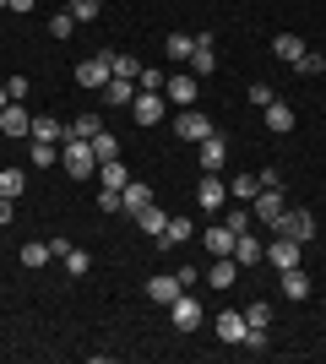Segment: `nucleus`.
<instances>
[{
    "label": "nucleus",
    "instance_id": "nucleus-1",
    "mask_svg": "<svg viewBox=\"0 0 326 364\" xmlns=\"http://www.w3.org/2000/svg\"><path fill=\"white\" fill-rule=\"evenodd\" d=\"M60 164L77 174V180H93L98 174V158H93V141H82V136H65V152H60Z\"/></svg>",
    "mask_w": 326,
    "mask_h": 364
},
{
    "label": "nucleus",
    "instance_id": "nucleus-2",
    "mask_svg": "<svg viewBox=\"0 0 326 364\" xmlns=\"http://www.w3.org/2000/svg\"><path fill=\"white\" fill-rule=\"evenodd\" d=\"M109 76H114V49H98L93 60L77 65V87H104Z\"/></svg>",
    "mask_w": 326,
    "mask_h": 364
},
{
    "label": "nucleus",
    "instance_id": "nucleus-3",
    "mask_svg": "<svg viewBox=\"0 0 326 364\" xmlns=\"http://www.w3.org/2000/svg\"><path fill=\"white\" fill-rule=\"evenodd\" d=\"M272 228H278V234H288V240H299V245H305V240H315V218L305 213V207H294V213L283 207V218H278Z\"/></svg>",
    "mask_w": 326,
    "mask_h": 364
},
{
    "label": "nucleus",
    "instance_id": "nucleus-4",
    "mask_svg": "<svg viewBox=\"0 0 326 364\" xmlns=\"http://www.w3.org/2000/svg\"><path fill=\"white\" fill-rule=\"evenodd\" d=\"M174 136H185V141H207V136H212V120H207L202 109L190 104V109H180V120H174Z\"/></svg>",
    "mask_w": 326,
    "mask_h": 364
},
{
    "label": "nucleus",
    "instance_id": "nucleus-5",
    "mask_svg": "<svg viewBox=\"0 0 326 364\" xmlns=\"http://www.w3.org/2000/svg\"><path fill=\"white\" fill-rule=\"evenodd\" d=\"M98 92H104V104L109 109H131V104H136V82H131V76H109V82H104V87H98Z\"/></svg>",
    "mask_w": 326,
    "mask_h": 364
},
{
    "label": "nucleus",
    "instance_id": "nucleus-6",
    "mask_svg": "<svg viewBox=\"0 0 326 364\" xmlns=\"http://www.w3.org/2000/svg\"><path fill=\"white\" fill-rule=\"evenodd\" d=\"M283 207H288V201H283V185H261V196L250 201V213L261 218V223H278Z\"/></svg>",
    "mask_w": 326,
    "mask_h": 364
},
{
    "label": "nucleus",
    "instance_id": "nucleus-7",
    "mask_svg": "<svg viewBox=\"0 0 326 364\" xmlns=\"http://www.w3.org/2000/svg\"><path fill=\"white\" fill-rule=\"evenodd\" d=\"M196 201H202V213H217V207L229 201V180H223V174H202V185H196Z\"/></svg>",
    "mask_w": 326,
    "mask_h": 364
},
{
    "label": "nucleus",
    "instance_id": "nucleus-8",
    "mask_svg": "<svg viewBox=\"0 0 326 364\" xmlns=\"http://www.w3.org/2000/svg\"><path fill=\"white\" fill-rule=\"evenodd\" d=\"M266 261H272L278 272H294V267H299V240H288V234H278V240L266 245Z\"/></svg>",
    "mask_w": 326,
    "mask_h": 364
},
{
    "label": "nucleus",
    "instance_id": "nucleus-9",
    "mask_svg": "<svg viewBox=\"0 0 326 364\" xmlns=\"http://www.w3.org/2000/svg\"><path fill=\"white\" fill-rule=\"evenodd\" d=\"M196 147H202V174H223V164H229V141L212 131V136L196 141Z\"/></svg>",
    "mask_w": 326,
    "mask_h": 364
},
{
    "label": "nucleus",
    "instance_id": "nucleus-10",
    "mask_svg": "<svg viewBox=\"0 0 326 364\" xmlns=\"http://www.w3.org/2000/svg\"><path fill=\"white\" fill-rule=\"evenodd\" d=\"M141 207H153V185L131 180V185H125V191H120V213H125V218H136Z\"/></svg>",
    "mask_w": 326,
    "mask_h": 364
},
{
    "label": "nucleus",
    "instance_id": "nucleus-11",
    "mask_svg": "<svg viewBox=\"0 0 326 364\" xmlns=\"http://www.w3.org/2000/svg\"><path fill=\"white\" fill-rule=\"evenodd\" d=\"M131 114H136V125H158L163 120V92H136Z\"/></svg>",
    "mask_w": 326,
    "mask_h": 364
},
{
    "label": "nucleus",
    "instance_id": "nucleus-12",
    "mask_svg": "<svg viewBox=\"0 0 326 364\" xmlns=\"http://www.w3.org/2000/svg\"><path fill=\"white\" fill-rule=\"evenodd\" d=\"M190 71H196V76H212V71H217V49H212V33H202V38H196V49H190Z\"/></svg>",
    "mask_w": 326,
    "mask_h": 364
},
{
    "label": "nucleus",
    "instance_id": "nucleus-13",
    "mask_svg": "<svg viewBox=\"0 0 326 364\" xmlns=\"http://www.w3.org/2000/svg\"><path fill=\"white\" fill-rule=\"evenodd\" d=\"M180 294H185V289H180V277H174V272H158V277H147V299H158V304H174Z\"/></svg>",
    "mask_w": 326,
    "mask_h": 364
},
{
    "label": "nucleus",
    "instance_id": "nucleus-14",
    "mask_svg": "<svg viewBox=\"0 0 326 364\" xmlns=\"http://www.w3.org/2000/svg\"><path fill=\"white\" fill-rule=\"evenodd\" d=\"M174 326H180V332H196V326H202V299L180 294V299H174Z\"/></svg>",
    "mask_w": 326,
    "mask_h": 364
},
{
    "label": "nucleus",
    "instance_id": "nucleus-15",
    "mask_svg": "<svg viewBox=\"0 0 326 364\" xmlns=\"http://www.w3.org/2000/svg\"><path fill=\"white\" fill-rule=\"evenodd\" d=\"M0 131H6V136H28V131H33V114L22 104H6V109H0Z\"/></svg>",
    "mask_w": 326,
    "mask_h": 364
},
{
    "label": "nucleus",
    "instance_id": "nucleus-16",
    "mask_svg": "<svg viewBox=\"0 0 326 364\" xmlns=\"http://www.w3.org/2000/svg\"><path fill=\"white\" fill-rule=\"evenodd\" d=\"M163 92H169V98H174L180 109H190V104H196V92H202V87H196V71H185V76H169V87H163Z\"/></svg>",
    "mask_w": 326,
    "mask_h": 364
},
{
    "label": "nucleus",
    "instance_id": "nucleus-17",
    "mask_svg": "<svg viewBox=\"0 0 326 364\" xmlns=\"http://www.w3.org/2000/svg\"><path fill=\"white\" fill-rule=\"evenodd\" d=\"M234 277H239V261L234 256H217L212 267H207V283H212V289H234Z\"/></svg>",
    "mask_w": 326,
    "mask_h": 364
},
{
    "label": "nucleus",
    "instance_id": "nucleus-18",
    "mask_svg": "<svg viewBox=\"0 0 326 364\" xmlns=\"http://www.w3.org/2000/svg\"><path fill=\"white\" fill-rule=\"evenodd\" d=\"M234 261H239V267H256V261H266V245L250 240V228H245V234L234 240Z\"/></svg>",
    "mask_w": 326,
    "mask_h": 364
},
{
    "label": "nucleus",
    "instance_id": "nucleus-19",
    "mask_svg": "<svg viewBox=\"0 0 326 364\" xmlns=\"http://www.w3.org/2000/svg\"><path fill=\"white\" fill-rule=\"evenodd\" d=\"M217 337L223 343H245V310H223L217 316Z\"/></svg>",
    "mask_w": 326,
    "mask_h": 364
},
{
    "label": "nucleus",
    "instance_id": "nucleus-20",
    "mask_svg": "<svg viewBox=\"0 0 326 364\" xmlns=\"http://www.w3.org/2000/svg\"><path fill=\"white\" fill-rule=\"evenodd\" d=\"M229 196L250 207V201L261 196V174H234V180H229Z\"/></svg>",
    "mask_w": 326,
    "mask_h": 364
},
{
    "label": "nucleus",
    "instance_id": "nucleus-21",
    "mask_svg": "<svg viewBox=\"0 0 326 364\" xmlns=\"http://www.w3.org/2000/svg\"><path fill=\"white\" fill-rule=\"evenodd\" d=\"M234 240H239V234H234L229 223H212V228H207V250H212V256H234Z\"/></svg>",
    "mask_w": 326,
    "mask_h": 364
},
{
    "label": "nucleus",
    "instance_id": "nucleus-22",
    "mask_svg": "<svg viewBox=\"0 0 326 364\" xmlns=\"http://www.w3.org/2000/svg\"><path fill=\"white\" fill-rule=\"evenodd\" d=\"M266 131H294V104L272 98V104H266Z\"/></svg>",
    "mask_w": 326,
    "mask_h": 364
},
{
    "label": "nucleus",
    "instance_id": "nucleus-23",
    "mask_svg": "<svg viewBox=\"0 0 326 364\" xmlns=\"http://www.w3.org/2000/svg\"><path fill=\"white\" fill-rule=\"evenodd\" d=\"M272 55H278V60H288V65H299V55H305V38H294V33H278V38H272Z\"/></svg>",
    "mask_w": 326,
    "mask_h": 364
},
{
    "label": "nucleus",
    "instance_id": "nucleus-24",
    "mask_svg": "<svg viewBox=\"0 0 326 364\" xmlns=\"http://www.w3.org/2000/svg\"><path fill=\"white\" fill-rule=\"evenodd\" d=\"M283 299H288V304L310 299V277L299 272V267H294V272H283Z\"/></svg>",
    "mask_w": 326,
    "mask_h": 364
},
{
    "label": "nucleus",
    "instance_id": "nucleus-25",
    "mask_svg": "<svg viewBox=\"0 0 326 364\" xmlns=\"http://www.w3.org/2000/svg\"><path fill=\"white\" fill-rule=\"evenodd\" d=\"M33 141H60L65 136V125L55 120V114H33V131H28Z\"/></svg>",
    "mask_w": 326,
    "mask_h": 364
},
{
    "label": "nucleus",
    "instance_id": "nucleus-26",
    "mask_svg": "<svg viewBox=\"0 0 326 364\" xmlns=\"http://www.w3.org/2000/svg\"><path fill=\"white\" fill-rule=\"evenodd\" d=\"M98 180H104V191H125V185H131V174H125L120 158H109V164H98Z\"/></svg>",
    "mask_w": 326,
    "mask_h": 364
},
{
    "label": "nucleus",
    "instance_id": "nucleus-27",
    "mask_svg": "<svg viewBox=\"0 0 326 364\" xmlns=\"http://www.w3.org/2000/svg\"><path fill=\"white\" fill-rule=\"evenodd\" d=\"M185 240H196V228H190V218H169V228L158 234V245H185Z\"/></svg>",
    "mask_w": 326,
    "mask_h": 364
},
{
    "label": "nucleus",
    "instance_id": "nucleus-28",
    "mask_svg": "<svg viewBox=\"0 0 326 364\" xmlns=\"http://www.w3.org/2000/svg\"><path fill=\"white\" fill-rule=\"evenodd\" d=\"M136 223H141V234H153V240H158V234L169 228V213H163V207H141Z\"/></svg>",
    "mask_w": 326,
    "mask_h": 364
},
{
    "label": "nucleus",
    "instance_id": "nucleus-29",
    "mask_svg": "<svg viewBox=\"0 0 326 364\" xmlns=\"http://www.w3.org/2000/svg\"><path fill=\"white\" fill-rule=\"evenodd\" d=\"M190 49H196L190 33H169V38H163V55H169V60H190Z\"/></svg>",
    "mask_w": 326,
    "mask_h": 364
},
{
    "label": "nucleus",
    "instance_id": "nucleus-30",
    "mask_svg": "<svg viewBox=\"0 0 326 364\" xmlns=\"http://www.w3.org/2000/svg\"><path fill=\"white\" fill-rule=\"evenodd\" d=\"M49 256H55V250H49V240H28V245H22V267H33V272H38Z\"/></svg>",
    "mask_w": 326,
    "mask_h": 364
},
{
    "label": "nucleus",
    "instance_id": "nucleus-31",
    "mask_svg": "<svg viewBox=\"0 0 326 364\" xmlns=\"http://www.w3.org/2000/svg\"><path fill=\"white\" fill-rule=\"evenodd\" d=\"M136 82H141V92H163V87H169V76L158 71V65H141V71H136Z\"/></svg>",
    "mask_w": 326,
    "mask_h": 364
},
{
    "label": "nucleus",
    "instance_id": "nucleus-32",
    "mask_svg": "<svg viewBox=\"0 0 326 364\" xmlns=\"http://www.w3.org/2000/svg\"><path fill=\"white\" fill-rule=\"evenodd\" d=\"M93 158H98V164H109V158H120V141L109 136V131H98V136H93Z\"/></svg>",
    "mask_w": 326,
    "mask_h": 364
},
{
    "label": "nucleus",
    "instance_id": "nucleus-33",
    "mask_svg": "<svg viewBox=\"0 0 326 364\" xmlns=\"http://www.w3.org/2000/svg\"><path fill=\"white\" fill-rule=\"evenodd\" d=\"M22 185H28V180H22V168H0V196H22Z\"/></svg>",
    "mask_w": 326,
    "mask_h": 364
},
{
    "label": "nucleus",
    "instance_id": "nucleus-34",
    "mask_svg": "<svg viewBox=\"0 0 326 364\" xmlns=\"http://www.w3.org/2000/svg\"><path fill=\"white\" fill-rule=\"evenodd\" d=\"M65 272H71V277H82V272H87V267H93V256H87V250H77V245H71V250H65Z\"/></svg>",
    "mask_w": 326,
    "mask_h": 364
},
{
    "label": "nucleus",
    "instance_id": "nucleus-35",
    "mask_svg": "<svg viewBox=\"0 0 326 364\" xmlns=\"http://www.w3.org/2000/svg\"><path fill=\"white\" fill-rule=\"evenodd\" d=\"M98 131H104V120H98V114H82V120L71 125V131H65V136H82V141H93Z\"/></svg>",
    "mask_w": 326,
    "mask_h": 364
},
{
    "label": "nucleus",
    "instance_id": "nucleus-36",
    "mask_svg": "<svg viewBox=\"0 0 326 364\" xmlns=\"http://www.w3.org/2000/svg\"><path fill=\"white\" fill-rule=\"evenodd\" d=\"M239 348H250V353H266V348H272L266 326H245V343H239Z\"/></svg>",
    "mask_w": 326,
    "mask_h": 364
},
{
    "label": "nucleus",
    "instance_id": "nucleus-37",
    "mask_svg": "<svg viewBox=\"0 0 326 364\" xmlns=\"http://www.w3.org/2000/svg\"><path fill=\"white\" fill-rule=\"evenodd\" d=\"M49 33H55V38H71V33H77V16H71V11H55V16H49Z\"/></svg>",
    "mask_w": 326,
    "mask_h": 364
},
{
    "label": "nucleus",
    "instance_id": "nucleus-38",
    "mask_svg": "<svg viewBox=\"0 0 326 364\" xmlns=\"http://www.w3.org/2000/svg\"><path fill=\"white\" fill-rule=\"evenodd\" d=\"M55 158H60V152H55V141H33V168H49Z\"/></svg>",
    "mask_w": 326,
    "mask_h": 364
},
{
    "label": "nucleus",
    "instance_id": "nucleus-39",
    "mask_svg": "<svg viewBox=\"0 0 326 364\" xmlns=\"http://www.w3.org/2000/svg\"><path fill=\"white\" fill-rule=\"evenodd\" d=\"M98 11H104V0H71V16H77V22H93Z\"/></svg>",
    "mask_w": 326,
    "mask_h": 364
},
{
    "label": "nucleus",
    "instance_id": "nucleus-40",
    "mask_svg": "<svg viewBox=\"0 0 326 364\" xmlns=\"http://www.w3.org/2000/svg\"><path fill=\"white\" fill-rule=\"evenodd\" d=\"M245 326H272V304H245Z\"/></svg>",
    "mask_w": 326,
    "mask_h": 364
},
{
    "label": "nucleus",
    "instance_id": "nucleus-41",
    "mask_svg": "<svg viewBox=\"0 0 326 364\" xmlns=\"http://www.w3.org/2000/svg\"><path fill=\"white\" fill-rule=\"evenodd\" d=\"M299 71H305V76H321V71H326V55H315V49H305V55H299Z\"/></svg>",
    "mask_w": 326,
    "mask_h": 364
},
{
    "label": "nucleus",
    "instance_id": "nucleus-42",
    "mask_svg": "<svg viewBox=\"0 0 326 364\" xmlns=\"http://www.w3.org/2000/svg\"><path fill=\"white\" fill-rule=\"evenodd\" d=\"M136 71H141L136 55H114V76H131V82H136Z\"/></svg>",
    "mask_w": 326,
    "mask_h": 364
},
{
    "label": "nucleus",
    "instance_id": "nucleus-43",
    "mask_svg": "<svg viewBox=\"0 0 326 364\" xmlns=\"http://www.w3.org/2000/svg\"><path fill=\"white\" fill-rule=\"evenodd\" d=\"M6 92H11V104H22V98L33 92V82H28V76H11V82H6Z\"/></svg>",
    "mask_w": 326,
    "mask_h": 364
},
{
    "label": "nucleus",
    "instance_id": "nucleus-44",
    "mask_svg": "<svg viewBox=\"0 0 326 364\" xmlns=\"http://www.w3.org/2000/svg\"><path fill=\"white\" fill-rule=\"evenodd\" d=\"M272 98H278V92H272V87H266V82H250V104H272Z\"/></svg>",
    "mask_w": 326,
    "mask_h": 364
},
{
    "label": "nucleus",
    "instance_id": "nucleus-45",
    "mask_svg": "<svg viewBox=\"0 0 326 364\" xmlns=\"http://www.w3.org/2000/svg\"><path fill=\"white\" fill-rule=\"evenodd\" d=\"M98 213H120V191H104V196H98Z\"/></svg>",
    "mask_w": 326,
    "mask_h": 364
},
{
    "label": "nucleus",
    "instance_id": "nucleus-46",
    "mask_svg": "<svg viewBox=\"0 0 326 364\" xmlns=\"http://www.w3.org/2000/svg\"><path fill=\"white\" fill-rule=\"evenodd\" d=\"M174 277H180V289H196V277H202V267H180Z\"/></svg>",
    "mask_w": 326,
    "mask_h": 364
},
{
    "label": "nucleus",
    "instance_id": "nucleus-47",
    "mask_svg": "<svg viewBox=\"0 0 326 364\" xmlns=\"http://www.w3.org/2000/svg\"><path fill=\"white\" fill-rule=\"evenodd\" d=\"M6 223H16V201L11 196H0V228H6Z\"/></svg>",
    "mask_w": 326,
    "mask_h": 364
},
{
    "label": "nucleus",
    "instance_id": "nucleus-48",
    "mask_svg": "<svg viewBox=\"0 0 326 364\" xmlns=\"http://www.w3.org/2000/svg\"><path fill=\"white\" fill-rule=\"evenodd\" d=\"M223 223H229L234 234H245V228H250V213H229V218H223Z\"/></svg>",
    "mask_w": 326,
    "mask_h": 364
},
{
    "label": "nucleus",
    "instance_id": "nucleus-49",
    "mask_svg": "<svg viewBox=\"0 0 326 364\" xmlns=\"http://www.w3.org/2000/svg\"><path fill=\"white\" fill-rule=\"evenodd\" d=\"M11 11H33V0H11Z\"/></svg>",
    "mask_w": 326,
    "mask_h": 364
},
{
    "label": "nucleus",
    "instance_id": "nucleus-50",
    "mask_svg": "<svg viewBox=\"0 0 326 364\" xmlns=\"http://www.w3.org/2000/svg\"><path fill=\"white\" fill-rule=\"evenodd\" d=\"M6 104H11V92H6V82H0V109H6Z\"/></svg>",
    "mask_w": 326,
    "mask_h": 364
},
{
    "label": "nucleus",
    "instance_id": "nucleus-51",
    "mask_svg": "<svg viewBox=\"0 0 326 364\" xmlns=\"http://www.w3.org/2000/svg\"><path fill=\"white\" fill-rule=\"evenodd\" d=\"M6 6H11V0H0V11H6Z\"/></svg>",
    "mask_w": 326,
    "mask_h": 364
}]
</instances>
